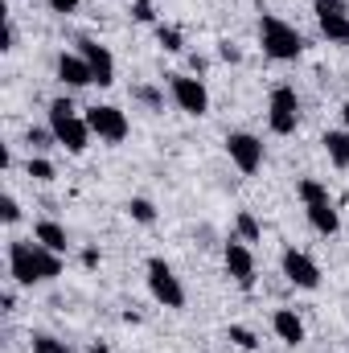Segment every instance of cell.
Masks as SVG:
<instances>
[{
	"mask_svg": "<svg viewBox=\"0 0 349 353\" xmlns=\"http://www.w3.org/2000/svg\"><path fill=\"white\" fill-rule=\"evenodd\" d=\"M8 275L17 288H33V283H50L62 275V255L41 247L37 239H12L8 243Z\"/></svg>",
	"mask_w": 349,
	"mask_h": 353,
	"instance_id": "1",
	"label": "cell"
},
{
	"mask_svg": "<svg viewBox=\"0 0 349 353\" xmlns=\"http://www.w3.org/2000/svg\"><path fill=\"white\" fill-rule=\"evenodd\" d=\"M50 128H54L58 144H62L70 157H83V152L90 148V140H94V132H90L87 115H79V107H74L66 94L50 103Z\"/></svg>",
	"mask_w": 349,
	"mask_h": 353,
	"instance_id": "2",
	"label": "cell"
},
{
	"mask_svg": "<svg viewBox=\"0 0 349 353\" xmlns=\"http://www.w3.org/2000/svg\"><path fill=\"white\" fill-rule=\"evenodd\" d=\"M259 46H263V54L275 58V62H296L304 54V33L296 25H288L283 17L263 12L259 17Z\"/></svg>",
	"mask_w": 349,
	"mask_h": 353,
	"instance_id": "3",
	"label": "cell"
},
{
	"mask_svg": "<svg viewBox=\"0 0 349 353\" xmlns=\"http://www.w3.org/2000/svg\"><path fill=\"white\" fill-rule=\"evenodd\" d=\"M267 128L275 136H292L300 128V94L296 87H275L267 99Z\"/></svg>",
	"mask_w": 349,
	"mask_h": 353,
	"instance_id": "4",
	"label": "cell"
},
{
	"mask_svg": "<svg viewBox=\"0 0 349 353\" xmlns=\"http://www.w3.org/2000/svg\"><path fill=\"white\" fill-rule=\"evenodd\" d=\"M169 99L177 103V111H185L193 119H201L210 111V90L193 74H169Z\"/></svg>",
	"mask_w": 349,
	"mask_h": 353,
	"instance_id": "5",
	"label": "cell"
},
{
	"mask_svg": "<svg viewBox=\"0 0 349 353\" xmlns=\"http://www.w3.org/2000/svg\"><path fill=\"white\" fill-rule=\"evenodd\" d=\"M87 123H90V132H94L103 144H123L128 132H132L128 115H123L115 103H94V107H87Z\"/></svg>",
	"mask_w": 349,
	"mask_h": 353,
	"instance_id": "6",
	"label": "cell"
},
{
	"mask_svg": "<svg viewBox=\"0 0 349 353\" xmlns=\"http://www.w3.org/2000/svg\"><path fill=\"white\" fill-rule=\"evenodd\" d=\"M148 292H152V300L157 304H165V308H185V288H181V279H177V271L165 259H148Z\"/></svg>",
	"mask_w": 349,
	"mask_h": 353,
	"instance_id": "7",
	"label": "cell"
},
{
	"mask_svg": "<svg viewBox=\"0 0 349 353\" xmlns=\"http://www.w3.org/2000/svg\"><path fill=\"white\" fill-rule=\"evenodd\" d=\"M279 271L292 288H304V292H317L321 288V267L308 251H296V247H283L279 255Z\"/></svg>",
	"mask_w": 349,
	"mask_h": 353,
	"instance_id": "8",
	"label": "cell"
},
{
	"mask_svg": "<svg viewBox=\"0 0 349 353\" xmlns=\"http://www.w3.org/2000/svg\"><path fill=\"white\" fill-rule=\"evenodd\" d=\"M226 157L243 176H255L263 169V140L251 132H230L226 136Z\"/></svg>",
	"mask_w": 349,
	"mask_h": 353,
	"instance_id": "9",
	"label": "cell"
},
{
	"mask_svg": "<svg viewBox=\"0 0 349 353\" xmlns=\"http://www.w3.org/2000/svg\"><path fill=\"white\" fill-rule=\"evenodd\" d=\"M222 263H226V275H230L243 292L255 288V251H251V243L230 239V243L222 247Z\"/></svg>",
	"mask_w": 349,
	"mask_h": 353,
	"instance_id": "10",
	"label": "cell"
},
{
	"mask_svg": "<svg viewBox=\"0 0 349 353\" xmlns=\"http://www.w3.org/2000/svg\"><path fill=\"white\" fill-rule=\"evenodd\" d=\"M74 46H79V54L87 58L90 74H94V87H111V83H115V58H111V50L99 46L94 37H79Z\"/></svg>",
	"mask_w": 349,
	"mask_h": 353,
	"instance_id": "11",
	"label": "cell"
},
{
	"mask_svg": "<svg viewBox=\"0 0 349 353\" xmlns=\"http://www.w3.org/2000/svg\"><path fill=\"white\" fill-rule=\"evenodd\" d=\"M58 83H66L70 90H83V87H94V74H90L87 58L83 54H58Z\"/></svg>",
	"mask_w": 349,
	"mask_h": 353,
	"instance_id": "12",
	"label": "cell"
},
{
	"mask_svg": "<svg viewBox=\"0 0 349 353\" xmlns=\"http://www.w3.org/2000/svg\"><path fill=\"white\" fill-rule=\"evenodd\" d=\"M271 333L283 341V345H304V321H300V312L296 308H275L271 312Z\"/></svg>",
	"mask_w": 349,
	"mask_h": 353,
	"instance_id": "13",
	"label": "cell"
},
{
	"mask_svg": "<svg viewBox=\"0 0 349 353\" xmlns=\"http://www.w3.org/2000/svg\"><path fill=\"white\" fill-rule=\"evenodd\" d=\"M304 214H308V226H312L321 239H333V234L341 230V214L333 210V201H321V205H304Z\"/></svg>",
	"mask_w": 349,
	"mask_h": 353,
	"instance_id": "14",
	"label": "cell"
},
{
	"mask_svg": "<svg viewBox=\"0 0 349 353\" xmlns=\"http://www.w3.org/2000/svg\"><path fill=\"white\" fill-rule=\"evenodd\" d=\"M33 239H37L41 247H50V251H58V255L70 251V234H66V226H58V222H50V218L33 226Z\"/></svg>",
	"mask_w": 349,
	"mask_h": 353,
	"instance_id": "15",
	"label": "cell"
},
{
	"mask_svg": "<svg viewBox=\"0 0 349 353\" xmlns=\"http://www.w3.org/2000/svg\"><path fill=\"white\" fill-rule=\"evenodd\" d=\"M325 152H329V161L337 165V169H349V132L341 128V132H325Z\"/></svg>",
	"mask_w": 349,
	"mask_h": 353,
	"instance_id": "16",
	"label": "cell"
},
{
	"mask_svg": "<svg viewBox=\"0 0 349 353\" xmlns=\"http://www.w3.org/2000/svg\"><path fill=\"white\" fill-rule=\"evenodd\" d=\"M317 25H321V33L333 46H349V12H341V17H317Z\"/></svg>",
	"mask_w": 349,
	"mask_h": 353,
	"instance_id": "17",
	"label": "cell"
},
{
	"mask_svg": "<svg viewBox=\"0 0 349 353\" xmlns=\"http://www.w3.org/2000/svg\"><path fill=\"white\" fill-rule=\"evenodd\" d=\"M296 193H300V201H304V205H321V201H329V185H325V181H317V176H300Z\"/></svg>",
	"mask_w": 349,
	"mask_h": 353,
	"instance_id": "18",
	"label": "cell"
},
{
	"mask_svg": "<svg viewBox=\"0 0 349 353\" xmlns=\"http://www.w3.org/2000/svg\"><path fill=\"white\" fill-rule=\"evenodd\" d=\"M235 230H239V239H243V243H259V239H263V226H259V218H255L251 210H239Z\"/></svg>",
	"mask_w": 349,
	"mask_h": 353,
	"instance_id": "19",
	"label": "cell"
},
{
	"mask_svg": "<svg viewBox=\"0 0 349 353\" xmlns=\"http://www.w3.org/2000/svg\"><path fill=\"white\" fill-rule=\"evenodd\" d=\"M226 341H230L235 350H243V353L259 350V337H255V329H247V325H230V329H226Z\"/></svg>",
	"mask_w": 349,
	"mask_h": 353,
	"instance_id": "20",
	"label": "cell"
},
{
	"mask_svg": "<svg viewBox=\"0 0 349 353\" xmlns=\"http://www.w3.org/2000/svg\"><path fill=\"white\" fill-rule=\"evenodd\" d=\"M128 218L140 222V226H152V222H157V205H152L148 197H132V201H128Z\"/></svg>",
	"mask_w": 349,
	"mask_h": 353,
	"instance_id": "21",
	"label": "cell"
},
{
	"mask_svg": "<svg viewBox=\"0 0 349 353\" xmlns=\"http://www.w3.org/2000/svg\"><path fill=\"white\" fill-rule=\"evenodd\" d=\"M25 176L46 185V181H54V176H58V169H54V161H46V157H29V161H25Z\"/></svg>",
	"mask_w": 349,
	"mask_h": 353,
	"instance_id": "22",
	"label": "cell"
},
{
	"mask_svg": "<svg viewBox=\"0 0 349 353\" xmlns=\"http://www.w3.org/2000/svg\"><path fill=\"white\" fill-rule=\"evenodd\" d=\"M25 144H29V152L37 157V152H46L50 144H58V136H54V128H29V132H25Z\"/></svg>",
	"mask_w": 349,
	"mask_h": 353,
	"instance_id": "23",
	"label": "cell"
},
{
	"mask_svg": "<svg viewBox=\"0 0 349 353\" xmlns=\"http://www.w3.org/2000/svg\"><path fill=\"white\" fill-rule=\"evenodd\" d=\"M29 345H33V353H74L66 341H58L54 333H33V337H29Z\"/></svg>",
	"mask_w": 349,
	"mask_h": 353,
	"instance_id": "24",
	"label": "cell"
},
{
	"mask_svg": "<svg viewBox=\"0 0 349 353\" xmlns=\"http://www.w3.org/2000/svg\"><path fill=\"white\" fill-rule=\"evenodd\" d=\"M132 99H136V103H144L148 111H165V90L148 87V83H140V87L132 90Z\"/></svg>",
	"mask_w": 349,
	"mask_h": 353,
	"instance_id": "25",
	"label": "cell"
},
{
	"mask_svg": "<svg viewBox=\"0 0 349 353\" xmlns=\"http://www.w3.org/2000/svg\"><path fill=\"white\" fill-rule=\"evenodd\" d=\"M157 41H161L169 54H181V50H185V37H181L177 25H157Z\"/></svg>",
	"mask_w": 349,
	"mask_h": 353,
	"instance_id": "26",
	"label": "cell"
},
{
	"mask_svg": "<svg viewBox=\"0 0 349 353\" xmlns=\"http://www.w3.org/2000/svg\"><path fill=\"white\" fill-rule=\"evenodd\" d=\"M312 12L317 17H341V12H349L346 0H312Z\"/></svg>",
	"mask_w": 349,
	"mask_h": 353,
	"instance_id": "27",
	"label": "cell"
},
{
	"mask_svg": "<svg viewBox=\"0 0 349 353\" xmlns=\"http://www.w3.org/2000/svg\"><path fill=\"white\" fill-rule=\"evenodd\" d=\"M132 17H136L140 25H152V21H157V4H152V0H132Z\"/></svg>",
	"mask_w": 349,
	"mask_h": 353,
	"instance_id": "28",
	"label": "cell"
},
{
	"mask_svg": "<svg viewBox=\"0 0 349 353\" xmlns=\"http://www.w3.org/2000/svg\"><path fill=\"white\" fill-rule=\"evenodd\" d=\"M0 210H4V214H0V218H4V226H17V222H21V201H17L12 193L4 197V205H0Z\"/></svg>",
	"mask_w": 349,
	"mask_h": 353,
	"instance_id": "29",
	"label": "cell"
},
{
	"mask_svg": "<svg viewBox=\"0 0 349 353\" xmlns=\"http://www.w3.org/2000/svg\"><path fill=\"white\" fill-rule=\"evenodd\" d=\"M46 4H50V12H58V17H70V12H79L83 0H46Z\"/></svg>",
	"mask_w": 349,
	"mask_h": 353,
	"instance_id": "30",
	"label": "cell"
},
{
	"mask_svg": "<svg viewBox=\"0 0 349 353\" xmlns=\"http://www.w3.org/2000/svg\"><path fill=\"white\" fill-rule=\"evenodd\" d=\"M218 58H222V62H243V50L230 46V41H218Z\"/></svg>",
	"mask_w": 349,
	"mask_h": 353,
	"instance_id": "31",
	"label": "cell"
},
{
	"mask_svg": "<svg viewBox=\"0 0 349 353\" xmlns=\"http://www.w3.org/2000/svg\"><path fill=\"white\" fill-rule=\"evenodd\" d=\"M99 259H103V255H99V247H87V251L79 255V263L87 267V271H94V267H99Z\"/></svg>",
	"mask_w": 349,
	"mask_h": 353,
	"instance_id": "32",
	"label": "cell"
},
{
	"mask_svg": "<svg viewBox=\"0 0 349 353\" xmlns=\"http://www.w3.org/2000/svg\"><path fill=\"white\" fill-rule=\"evenodd\" d=\"M12 46H17V25L4 17V46H0V50H12Z\"/></svg>",
	"mask_w": 349,
	"mask_h": 353,
	"instance_id": "33",
	"label": "cell"
},
{
	"mask_svg": "<svg viewBox=\"0 0 349 353\" xmlns=\"http://www.w3.org/2000/svg\"><path fill=\"white\" fill-rule=\"evenodd\" d=\"M206 66H210L206 58H197V54H189V70H193V74H206Z\"/></svg>",
	"mask_w": 349,
	"mask_h": 353,
	"instance_id": "34",
	"label": "cell"
},
{
	"mask_svg": "<svg viewBox=\"0 0 349 353\" xmlns=\"http://www.w3.org/2000/svg\"><path fill=\"white\" fill-rule=\"evenodd\" d=\"M0 304H4V312H12V308H17V292H12V288H4V296H0Z\"/></svg>",
	"mask_w": 349,
	"mask_h": 353,
	"instance_id": "35",
	"label": "cell"
},
{
	"mask_svg": "<svg viewBox=\"0 0 349 353\" xmlns=\"http://www.w3.org/2000/svg\"><path fill=\"white\" fill-rule=\"evenodd\" d=\"M87 353H111V350H107V345H103V341H94V345H90Z\"/></svg>",
	"mask_w": 349,
	"mask_h": 353,
	"instance_id": "36",
	"label": "cell"
},
{
	"mask_svg": "<svg viewBox=\"0 0 349 353\" xmlns=\"http://www.w3.org/2000/svg\"><path fill=\"white\" fill-rule=\"evenodd\" d=\"M341 119H346V132H349V103L341 107Z\"/></svg>",
	"mask_w": 349,
	"mask_h": 353,
	"instance_id": "37",
	"label": "cell"
}]
</instances>
